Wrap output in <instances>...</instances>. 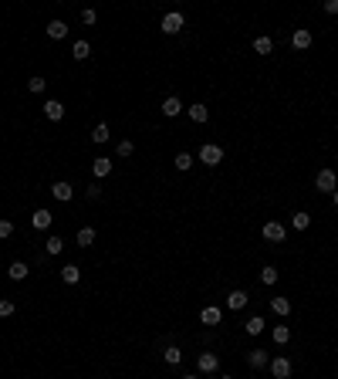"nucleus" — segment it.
Wrapping results in <instances>:
<instances>
[{"mask_svg":"<svg viewBox=\"0 0 338 379\" xmlns=\"http://www.w3.org/2000/svg\"><path fill=\"white\" fill-rule=\"evenodd\" d=\"M200 163H203V166H217V163H223V149H220L217 142H206L200 149Z\"/></svg>","mask_w":338,"mask_h":379,"instance_id":"1","label":"nucleus"},{"mask_svg":"<svg viewBox=\"0 0 338 379\" xmlns=\"http://www.w3.org/2000/svg\"><path fill=\"white\" fill-rule=\"evenodd\" d=\"M183 24H186V21H183V14H179V10H169V14L166 17H162V34H179V31H183Z\"/></svg>","mask_w":338,"mask_h":379,"instance_id":"2","label":"nucleus"},{"mask_svg":"<svg viewBox=\"0 0 338 379\" xmlns=\"http://www.w3.org/2000/svg\"><path fill=\"white\" fill-rule=\"evenodd\" d=\"M314 186H318L322 193H335V186H338V176H335V170H322L318 176H314Z\"/></svg>","mask_w":338,"mask_h":379,"instance_id":"3","label":"nucleus"},{"mask_svg":"<svg viewBox=\"0 0 338 379\" xmlns=\"http://www.w3.org/2000/svg\"><path fill=\"white\" fill-rule=\"evenodd\" d=\"M51 196H54L58 203H68V200H71V196H74V186L61 179V183H54V186H51Z\"/></svg>","mask_w":338,"mask_h":379,"instance_id":"4","label":"nucleus"},{"mask_svg":"<svg viewBox=\"0 0 338 379\" xmlns=\"http://www.w3.org/2000/svg\"><path fill=\"white\" fill-rule=\"evenodd\" d=\"M284 234H288V230H284V224H277V220H267V224H264V237H267V241L281 244Z\"/></svg>","mask_w":338,"mask_h":379,"instance_id":"5","label":"nucleus"},{"mask_svg":"<svg viewBox=\"0 0 338 379\" xmlns=\"http://www.w3.org/2000/svg\"><path fill=\"white\" fill-rule=\"evenodd\" d=\"M44 115H48L51 122H61L65 119V105L58 102V98H48V102H44Z\"/></svg>","mask_w":338,"mask_h":379,"instance_id":"6","label":"nucleus"},{"mask_svg":"<svg viewBox=\"0 0 338 379\" xmlns=\"http://www.w3.org/2000/svg\"><path fill=\"white\" fill-rule=\"evenodd\" d=\"M291 44H294V51H308V48H311V31L298 27V31L291 34Z\"/></svg>","mask_w":338,"mask_h":379,"instance_id":"7","label":"nucleus"},{"mask_svg":"<svg viewBox=\"0 0 338 379\" xmlns=\"http://www.w3.org/2000/svg\"><path fill=\"white\" fill-rule=\"evenodd\" d=\"M196 366H200V372H217L220 359L213 352H200V359H196Z\"/></svg>","mask_w":338,"mask_h":379,"instance_id":"8","label":"nucleus"},{"mask_svg":"<svg viewBox=\"0 0 338 379\" xmlns=\"http://www.w3.org/2000/svg\"><path fill=\"white\" fill-rule=\"evenodd\" d=\"M179 112H183V102H179L176 95H169L166 102H162V115H166V119H176Z\"/></svg>","mask_w":338,"mask_h":379,"instance_id":"9","label":"nucleus"},{"mask_svg":"<svg viewBox=\"0 0 338 379\" xmlns=\"http://www.w3.org/2000/svg\"><path fill=\"white\" fill-rule=\"evenodd\" d=\"M247 298H250V295H247V291H240V288H237V291H230V295H227V308L240 312V308L247 305Z\"/></svg>","mask_w":338,"mask_h":379,"instance_id":"10","label":"nucleus"},{"mask_svg":"<svg viewBox=\"0 0 338 379\" xmlns=\"http://www.w3.org/2000/svg\"><path fill=\"white\" fill-rule=\"evenodd\" d=\"M271 372L274 379H291V363L288 359H271Z\"/></svg>","mask_w":338,"mask_h":379,"instance_id":"11","label":"nucleus"},{"mask_svg":"<svg viewBox=\"0 0 338 379\" xmlns=\"http://www.w3.org/2000/svg\"><path fill=\"white\" fill-rule=\"evenodd\" d=\"M51 220H54V217H51V210H44V207H41V210H34L31 224L37 227V230H48V227H51Z\"/></svg>","mask_w":338,"mask_h":379,"instance_id":"12","label":"nucleus"},{"mask_svg":"<svg viewBox=\"0 0 338 379\" xmlns=\"http://www.w3.org/2000/svg\"><path fill=\"white\" fill-rule=\"evenodd\" d=\"M91 173H95L98 179H102V176H108V173H112V159H108V156H98V159L91 163Z\"/></svg>","mask_w":338,"mask_h":379,"instance_id":"13","label":"nucleus"},{"mask_svg":"<svg viewBox=\"0 0 338 379\" xmlns=\"http://www.w3.org/2000/svg\"><path fill=\"white\" fill-rule=\"evenodd\" d=\"M247 363L254 366V369H264V366H271V355H267L264 349H254V352L247 355Z\"/></svg>","mask_w":338,"mask_h":379,"instance_id":"14","label":"nucleus"},{"mask_svg":"<svg viewBox=\"0 0 338 379\" xmlns=\"http://www.w3.org/2000/svg\"><path fill=\"white\" fill-rule=\"evenodd\" d=\"M220 318H223V315H220V308H213V305H206L200 312V322L203 325H220Z\"/></svg>","mask_w":338,"mask_h":379,"instance_id":"15","label":"nucleus"},{"mask_svg":"<svg viewBox=\"0 0 338 379\" xmlns=\"http://www.w3.org/2000/svg\"><path fill=\"white\" fill-rule=\"evenodd\" d=\"M27 271H31V267L24 264V261H14V264L7 267V275H10V281H24L27 278Z\"/></svg>","mask_w":338,"mask_h":379,"instance_id":"16","label":"nucleus"},{"mask_svg":"<svg viewBox=\"0 0 338 379\" xmlns=\"http://www.w3.org/2000/svg\"><path fill=\"white\" fill-rule=\"evenodd\" d=\"M186 115H190L193 122H206V119H210V109L196 102V105H190V109H186Z\"/></svg>","mask_w":338,"mask_h":379,"instance_id":"17","label":"nucleus"},{"mask_svg":"<svg viewBox=\"0 0 338 379\" xmlns=\"http://www.w3.org/2000/svg\"><path fill=\"white\" fill-rule=\"evenodd\" d=\"M48 38H54V41L68 38V24H65V21H51V24H48Z\"/></svg>","mask_w":338,"mask_h":379,"instance_id":"18","label":"nucleus"},{"mask_svg":"<svg viewBox=\"0 0 338 379\" xmlns=\"http://www.w3.org/2000/svg\"><path fill=\"white\" fill-rule=\"evenodd\" d=\"M61 278H65V284H78L81 267H78V264H65V267H61Z\"/></svg>","mask_w":338,"mask_h":379,"instance_id":"19","label":"nucleus"},{"mask_svg":"<svg viewBox=\"0 0 338 379\" xmlns=\"http://www.w3.org/2000/svg\"><path fill=\"white\" fill-rule=\"evenodd\" d=\"M271 339H274V346H284V342H291V329L288 325H274Z\"/></svg>","mask_w":338,"mask_h":379,"instance_id":"20","label":"nucleus"},{"mask_svg":"<svg viewBox=\"0 0 338 379\" xmlns=\"http://www.w3.org/2000/svg\"><path fill=\"white\" fill-rule=\"evenodd\" d=\"M291 227H294V230H308V227H311V217H308L305 210H298V213L291 217Z\"/></svg>","mask_w":338,"mask_h":379,"instance_id":"21","label":"nucleus"},{"mask_svg":"<svg viewBox=\"0 0 338 379\" xmlns=\"http://www.w3.org/2000/svg\"><path fill=\"white\" fill-rule=\"evenodd\" d=\"M78 244H81V247H91V244H95V227H81V230H78Z\"/></svg>","mask_w":338,"mask_h":379,"instance_id":"22","label":"nucleus"},{"mask_svg":"<svg viewBox=\"0 0 338 379\" xmlns=\"http://www.w3.org/2000/svg\"><path fill=\"white\" fill-rule=\"evenodd\" d=\"M108 139H112L108 125H105V122H98V125H95V132H91V142H108Z\"/></svg>","mask_w":338,"mask_h":379,"instance_id":"23","label":"nucleus"},{"mask_svg":"<svg viewBox=\"0 0 338 379\" xmlns=\"http://www.w3.org/2000/svg\"><path fill=\"white\" fill-rule=\"evenodd\" d=\"M271 312L274 315H291V301L288 298H271Z\"/></svg>","mask_w":338,"mask_h":379,"instance_id":"24","label":"nucleus"},{"mask_svg":"<svg viewBox=\"0 0 338 379\" xmlns=\"http://www.w3.org/2000/svg\"><path fill=\"white\" fill-rule=\"evenodd\" d=\"M71 55L78 58V61H85V58L91 55V48H88V41H74V48H71Z\"/></svg>","mask_w":338,"mask_h":379,"instance_id":"25","label":"nucleus"},{"mask_svg":"<svg viewBox=\"0 0 338 379\" xmlns=\"http://www.w3.org/2000/svg\"><path fill=\"white\" fill-rule=\"evenodd\" d=\"M243 329H247V335H260V332H264V318H260V315H254V318H250Z\"/></svg>","mask_w":338,"mask_h":379,"instance_id":"26","label":"nucleus"},{"mask_svg":"<svg viewBox=\"0 0 338 379\" xmlns=\"http://www.w3.org/2000/svg\"><path fill=\"white\" fill-rule=\"evenodd\" d=\"M254 51H257V55H271V51H274V41L271 38H257V41H254Z\"/></svg>","mask_w":338,"mask_h":379,"instance_id":"27","label":"nucleus"},{"mask_svg":"<svg viewBox=\"0 0 338 379\" xmlns=\"http://www.w3.org/2000/svg\"><path fill=\"white\" fill-rule=\"evenodd\" d=\"M61 247H65L61 237H48V241H44V250H48V254H61Z\"/></svg>","mask_w":338,"mask_h":379,"instance_id":"28","label":"nucleus"},{"mask_svg":"<svg viewBox=\"0 0 338 379\" xmlns=\"http://www.w3.org/2000/svg\"><path fill=\"white\" fill-rule=\"evenodd\" d=\"M44 88H48V81H44V78H37V75H34L31 81H27V92H34V95H41Z\"/></svg>","mask_w":338,"mask_h":379,"instance_id":"29","label":"nucleus"},{"mask_svg":"<svg viewBox=\"0 0 338 379\" xmlns=\"http://www.w3.org/2000/svg\"><path fill=\"white\" fill-rule=\"evenodd\" d=\"M162 359H166V363H169V366H176V363H179V359H183V352H179V349H176V346H169V349H166V352H162Z\"/></svg>","mask_w":338,"mask_h":379,"instance_id":"30","label":"nucleus"},{"mask_svg":"<svg viewBox=\"0 0 338 379\" xmlns=\"http://www.w3.org/2000/svg\"><path fill=\"white\" fill-rule=\"evenodd\" d=\"M193 163H196V159H193L190 153H179V156H176V170H183V173H186L190 166H193Z\"/></svg>","mask_w":338,"mask_h":379,"instance_id":"31","label":"nucleus"},{"mask_svg":"<svg viewBox=\"0 0 338 379\" xmlns=\"http://www.w3.org/2000/svg\"><path fill=\"white\" fill-rule=\"evenodd\" d=\"M260 281H264V284H277V267H264V271H260Z\"/></svg>","mask_w":338,"mask_h":379,"instance_id":"32","label":"nucleus"},{"mask_svg":"<svg viewBox=\"0 0 338 379\" xmlns=\"http://www.w3.org/2000/svg\"><path fill=\"white\" fill-rule=\"evenodd\" d=\"M10 315H14V301L0 298V318H10Z\"/></svg>","mask_w":338,"mask_h":379,"instance_id":"33","label":"nucleus"},{"mask_svg":"<svg viewBox=\"0 0 338 379\" xmlns=\"http://www.w3.org/2000/svg\"><path fill=\"white\" fill-rule=\"evenodd\" d=\"M132 149H136V146H132L129 139H122V142H119V156H122V159H129V156H132Z\"/></svg>","mask_w":338,"mask_h":379,"instance_id":"34","label":"nucleus"},{"mask_svg":"<svg viewBox=\"0 0 338 379\" xmlns=\"http://www.w3.org/2000/svg\"><path fill=\"white\" fill-rule=\"evenodd\" d=\"M14 234V224L10 220H0V237H10Z\"/></svg>","mask_w":338,"mask_h":379,"instance_id":"35","label":"nucleus"},{"mask_svg":"<svg viewBox=\"0 0 338 379\" xmlns=\"http://www.w3.org/2000/svg\"><path fill=\"white\" fill-rule=\"evenodd\" d=\"M81 21H85V24H95L98 14H95V10H81Z\"/></svg>","mask_w":338,"mask_h":379,"instance_id":"36","label":"nucleus"},{"mask_svg":"<svg viewBox=\"0 0 338 379\" xmlns=\"http://www.w3.org/2000/svg\"><path fill=\"white\" fill-rule=\"evenodd\" d=\"M325 14H338V0H325Z\"/></svg>","mask_w":338,"mask_h":379,"instance_id":"37","label":"nucleus"},{"mask_svg":"<svg viewBox=\"0 0 338 379\" xmlns=\"http://www.w3.org/2000/svg\"><path fill=\"white\" fill-rule=\"evenodd\" d=\"M88 196H91V200H98V196H102V186H98V183L88 186Z\"/></svg>","mask_w":338,"mask_h":379,"instance_id":"38","label":"nucleus"},{"mask_svg":"<svg viewBox=\"0 0 338 379\" xmlns=\"http://www.w3.org/2000/svg\"><path fill=\"white\" fill-rule=\"evenodd\" d=\"M331 200H335V207H338V190H335V193H331Z\"/></svg>","mask_w":338,"mask_h":379,"instance_id":"39","label":"nucleus"},{"mask_svg":"<svg viewBox=\"0 0 338 379\" xmlns=\"http://www.w3.org/2000/svg\"><path fill=\"white\" fill-rule=\"evenodd\" d=\"M220 379H234V376H220Z\"/></svg>","mask_w":338,"mask_h":379,"instance_id":"40","label":"nucleus"},{"mask_svg":"<svg viewBox=\"0 0 338 379\" xmlns=\"http://www.w3.org/2000/svg\"><path fill=\"white\" fill-rule=\"evenodd\" d=\"M183 379H196V376H183Z\"/></svg>","mask_w":338,"mask_h":379,"instance_id":"41","label":"nucleus"}]
</instances>
